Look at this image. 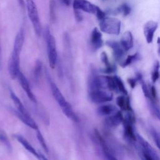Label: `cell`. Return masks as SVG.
I'll return each instance as SVG.
<instances>
[{
	"label": "cell",
	"instance_id": "6da1fadb",
	"mask_svg": "<svg viewBox=\"0 0 160 160\" xmlns=\"http://www.w3.org/2000/svg\"><path fill=\"white\" fill-rule=\"evenodd\" d=\"M50 85L51 90L52 91V94L58 102V105L61 108L62 111L63 113L69 118L71 119L72 121L74 122H77L78 121V116L75 114V112L73 111L71 106L69 104V102L66 100L65 98L62 94L61 92L56 86V84L52 81V79L50 78L48 73H46Z\"/></svg>",
	"mask_w": 160,
	"mask_h": 160
},
{
	"label": "cell",
	"instance_id": "7a4b0ae2",
	"mask_svg": "<svg viewBox=\"0 0 160 160\" xmlns=\"http://www.w3.org/2000/svg\"><path fill=\"white\" fill-rule=\"evenodd\" d=\"M45 39L47 44V52L49 66L52 69H53L57 62L58 53L55 39L50 33L48 27H46L45 29Z\"/></svg>",
	"mask_w": 160,
	"mask_h": 160
},
{
	"label": "cell",
	"instance_id": "3957f363",
	"mask_svg": "<svg viewBox=\"0 0 160 160\" xmlns=\"http://www.w3.org/2000/svg\"><path fill=\"white\" fill-rule=\"evenodd\" d=\"M29 18L32 24L33 29L36 34L39 36L41 33V26L38 8L34 0H25Z\"/></svg>",
	"mask_w": 160,
	"mask_h": 160
},
{
	"label": "cell",
	"instance_id": "277c9868",
	"mask_svg": "<svg viewBox=\"0 0 160 160\" xmlns=\"http://www.w3.org/2000/svg\"><path fill=\"white\" fill-rule=\"evenodd\" d=\"M100 29L101 31L112 35H118L120 32L121 22L115 18L105 17L100 21Z\"/></svg>",
	"mask_w": 160,
	"mask_h": 160
},
{
	"label": "cell",
	"instance_id": "5b68a950",
	"mask_svg": "<svg viewBox=\"0 0 160 160\" xmlns=\"http://www.w3.org/2000/svg\"><path fill=\"white\" fill-rule=\"evenodd\" d=\"M90 100L95 104H102L111 101L113 98L112 93L106 92L103 89L90 90L89 92Z\"/></svg>",
	"mask_w": 160,
	"mask_h": 160
},
{
	"label": "cell",
	"instance_id": "8992f818",
	"mask_svg": "<svg viewBox=\"0 0 160 160\" xmlns=\"http://www.w3.org/2000/svg\"><path fill=\"white\" fill-rule=\"evenodd\" d=\"M20 53L12 51L8 62V70L12 79H16L20 71L19 66Z\"/></svg>",
	"mask_w": 160,
	"mask_h": 160
},
{
	"label": "cell",
	"instance_id": "52a82bcc",
	"mask_svg": "<svg viewBox=\"0 0 160 160\" xmlns=\"http://www.w3.org/2000/svg\"><path fill=\"white\" fill-rule=\"evenodd\" d=\"M72 5L74 9L81 10L92 14H96L98 7L88 0H74Z\"/></svg>",
	"mask_w": 160,
	"mask_h": 160
},
{
	"label": "cell",
	"instance_id": "ba28073f",
	"mask_svg": "<svg viewBox=\"0 0 160 160\" xmlns=\"http://www.w3.org/2000/svg\"><path fill=\"white\" fill-rule=\"evenodd\" d=\"M158 26L157 22L154 21H148L144 26V34L148 43H151L153 40L154 34Z\"/></svg>",
	"mask_w": 160,
	"mask_h": 160
},
{
	"label": "cell",
	"instance_id": "9c48e42d",
	"mask_svg": "<svg viewBox=\"0 0 160 160\" xmlns=\"http://www.w3.org/2000/svg\"><path fill=\"white\" fill-rule=\"evenodd\" d=\"M17 78L19 79V83H20L22 88L25 91V92H26V95L28 96V97L29 98V99L32 102H36V99L35 98V96L32 93L31 89L30 88V86H29V83L27 78H26V76L24 75V74L20 71L19 72Z\"/></svg>",
	"mask_w": 160,
	"mask_h": 160
},
{
	"label": "cell",
	"instance_id": "30bf717a",
	"mask_svg": "<svg viewBox=\"0 0 160 160\" xmlns=\"http://www.w3.org/2000/svg\"><path fill=\"white\" fill-rule=\"evenodd\" d=\"M124 121L122 113L118 111L115 113L110 115L105 119V124L108 128H116Z\"/></svg>",
	"mask_w": 160,
	"mask_h": 160
},
{
	"label": "cell",
	"instance_id": "8fae6325",
	"mask_svg": "<svg viewBox=\"0 0 160 160\" xmlns=\"http://www.w3.org/2000/svg\"><path fill=\"white\" fill-rule=\"evenodd\" d=\"M14 137L28 152H29L31 154L34 156L39 160H41L40 154L36 151V150L33 148V146L28 142V141L26 138H24L22 136L18 134H14Z\"/></svg>",
	"mask_w": 160,
	"mask_h": 160
},
{
	"label": "cell",
	"instance_id": "7c38bea8",
	"mask_svg": "<svg viewBox=\"0 0 160 160\" xmlns=\"http://www.w3.org/2000/svg\"><path fill=\"white\" fill-rule=\"evenodd\" d=\"M106 44L112 49L113 56L116 61H120L123 58L125 51L123 49L120 43L116 41H106Z\"/></svg>",
	"mask_w": 160,
	"mask_h": 160
},
{
	"label": "cell",
	"instance_id": "4fadbf2b",
	"mask_svg": "<svg viewBox=\"0 0 160 160\" xmlns=\"http://www.w3.org/2000/svg\"><path fill=\"white\" fill-rule=\"evenodd\" d=\"M136 138H138V141L140 142V144L142 146L143 152H145L147 154L149 155L155 160H159L158 154L156 153V151L153 149V148L146 140H144L141 136H140L138 134H137Z\"/></svg>",
	"mask_w": 160,
	"mask_h": 160
},
{
	"label": "cell",
	"instance_id": "5bb4252c",
	"mask_svg": "<svg viewBox=\"0 0 160 160\" xmlns=\"http://www.w3.org/2000/svg\"><path fill=\"white\" fill-rule=\"evenodd\" d=\"M91 44L95 50L101 48L103 44L102 34L97 28H94L91 32Z\"/></svg>",
	"mask_w": 160,
	"mask_h": 160
},
{
	"label": "cell",
	"instance_id": "9a60e30c",
	"mask_svg": "<svg viewBox=\"0 0 160 160\" xmlns=\"http://www.w3.org/2000/svg\"><path fill=\"white\" fill-rule=\"evenodd\" d=\"M12 112L18 117V119H19L24 124H25L29 128L36 130L38 129V126L37 125L36 122L31 118L30 115L23 114L18 111L14 109H12Z\"/></svg>",
	"mask_w": 160,
	"mask_h": 160
},
{
	"label": "cell",
	"instance_id": "2e32d148",
	"mask_svg": "<svg viewBox=\"0 0 160 160\" xmlns=\"http://www.w3.org/2000/svg\"><path fill=\"white\" fill-rule=\"evenodd\" d=\"M132 118L131 116H129L128 118L124 120V132L125 136L129 139L135 141L136 139V136L132 128Z\"/></svg>",
	"mask_w": 160,
	"mask_h": 160
},
{
	"label": "cell",
	"instance_id": "e0dca14e",
	"mask_svg": "<svg viewBox=\"0 0 160 160\" xmlns=\"http://www.w3.org/2000/svg\"><path fill=\"white\" fill-rule=\"evenodd\" d=\"M120 44L125 51H129L133 46V37L132 33L128 31L122 35Z\"/></svg>",
	"mask_w": 160,
	"mask_h": 160
},
{
	"label": "cell",
	"instance_id": "ac0fdd59",
	"mask_svg": "<svg viewBox=\"0 0 160 160\" xmlns=\"http://www.w3.org/2000/svg\"><path fill=\"white\" fill-rule=\"evenodd\" d=\"M117 108L111 104H106L100 106L97 109V114L101 116H110L117 112Z\"/></svg>",
	"mask_w": 160,
	"mask_h": 160
},
{
	"label": "cell",
	"instance_id": "d6986e66",
	"mask_svg": "<svg viewBox=\"0 0 160 160\" xmlns=\"http://www.w3.org/2000/svg\"><path fill=\"white\" fill-rule=\"evenodd\" d=\"M24 41V31L23 28H21L17 33L14 42L12 51L21 53Z\"/></svg>",
	"mask_w": 160,
	"mask_h": 160
},
{
	"label": "cell",
	"instance_id": "ffe728a7",
	"mask_svg": "<svg viewBox=\"0 0 160 160\" xmlns=\"http://www.w3.org/2000/svg\"><path fill=\"white\" fill-rule=\"evenodd\" d=\"M10 96L11 99L12 100L16 108H17V111L20 112L21 113L25 114V115H29L28 112L27 111L26 109L21 102V100L19 99V98L16 96V94L11 90L10 89Z\"/></svg>",
	"mask_w": 160,
	"mask_h": 160
},
{
	"label": "cell",
	"instance_id": "44dd1931",
	"mask_svg": "<svg viewBox=\"0 0 160 160\" xmlns=\"http://www.w3.org/2000/svg\"><path fill=\"white\" fill-rule=\"evenodd\" d=\"M116 104L123 111H131L130 101L129 98H126L124 96H119L116 99Z\"/></svg>",
	"mask_w": 160,
	"mask_h": 160
},
{
	"label": "cell",
	"instance_id": "7402d4cb",
	"mask_svg": "<svg viewBox=\"0 0 160 160\" xmlns=\"http://www.w3.org/2000/svg\"><path fill=\"white\" fill-rule=\"evenodd\" d=\"M101 61H102V62L104 64V65L106 66V68L104 69V72L106 73H111L112 72H114L116 69V67H114V66L111 65L108 60V56L106 54V53L105 52H102L101 54Z\"/></svg>",
	"mask_w": 160,
	"mask_h": 160
},
{
	"label": "cell",
	"instance_id": "603a6c76",
	"mask_svg": "<svg viewBox=\"0 0 160 160\" xmlns=\"http://www.w3.org/2000/svg\"><path fill=\"white\" fill-rule=\"evenodd\" d=\"M113 77H114V83H115L114 91L122 93L123 94H127V90L125 88V86L122 80L117 76H114Z\"/></svg>",
	"mask_w": 160,
	"mask_h": 160
},
{
	"label": "cell",
	"instance_id": "cb8c5ba5",
	"mask_svg": "<svg viewBox=\"0 0 160 160\" xmlns=\"http://www.w3.org/2000/svg\"><path fill=\"white\" fill-rule=\"evenodd\" d=\"M0 142H2L6 146V148L9 152L11 151L12 146L9 141L8 137L7 136L6 132L2 129H0Z\"/></svg>",
	"mask_w": 160,
	"mask_h": 160
},
{
	"label": "cell",
	"instance_id": "d4e9b609",
	"mask_svg": "<svg viewBox=\"0 0 160 160\" xmlns=\"http://www.w3.org/2000/svg\"><path fill=\"white\" fill-rule=\"evenodd\" d=\"M99 135V134H98ZM99 142H101V144H102V149H103V152H104V155L106 156V157L107 158V159L108 160H118L109 151V149L107 148L106 144H105V142H104L103 140L102 139V138H101V136L99 135Z\"/></svg>",
	"mask_w": 160,
	"mask_h": 160
},
{
	"label": "cell",
	"instance_id": "484cf974",
	"mask_svg": "<svg viewBox=\"0 0 160 160\" xmlns=\"http://www.w3.org/2000/svg\"><path fill=\"white\" fill-rule=\"evenodd\" d=\"M41 69H42V63L40 61H38L36 63L34 71H33V76L35 80L38 81V79H39V76L41 72Z\"/></svg>",
	"mask_w": 160,
	"mask_h": 160
},
{
	"label": "cell",
	"instance_id": "4316f807",
	"mask_svg": "<svg viewBox=\"0 0 160 160\" xmlns=\"http://www.w3.org/2000/svg\"><path fill=\"white\" fill-rule=\"evenodd\" d=\"M36 136H37V138L39 142V144H41V146H42V148H43V149L45 151V152L46 153L48 152V148L46 145V143L45 142V140L41 134V132H40V131L38 130V129H37V132H36Z\"/></svg>",
	"mask_w": 160,
	"mask_h": 160
},
{
	"label": "cell",
	"instance_id": "83f0119b",
	"mask_svg": "<svg viewBox=\"0 0 160 160\" xmlns=\"http://www.w3.org/2000/svg\"><path fill=\"white\" fill-rule=\"evenodd\" d=\"M118 11L121 12L124 16H126L130 14L131 8L127 4H122L119 7Z\"/></svg>",
	"mask_w": 160,
	"mask_h": 160
},
{
	"label": "cell",
	"instance_id": "f1b7e54d",
	"mask_svg": "<svg viewBox=\"0 0 160 160\" xmlns=\"http://www.w3.org/2000/svg\"><path fill=\"white\" fill-rule=\"evenodd\" d=\"M159 62H157L156 64H155L154 69L152 73V76H151V79L153 82H155L159 79Z\"/></svg>",
	"mask_w": 160,
	"mask_h": 160
},
{
	"label": "cell",
	"instance_id": "f546056e",
	"mask_svg": "<svg viewBox=\"0 0 160 160\" xmlns=\"http://www.w3.org/2000/svg\"><path fill=\"white\" fill-rule=\"evenodd\" d=\"M138 57V54L136 53V54H134L132 55H129L127 57V58L125 59V61L122 62V64H121L122 67L124 68L128 65H129L130 64L132 63V61H134Z\"/></svg>",
	"mask_w": 160,
	"mask_h": 160
},
{
	"label": "cell",
	"instance_id": "4dcf8cb0",
	"mask_svg": "<svg viewBox=\"0 0 160 160\" xmlns=\"http://www.w3.org/2000/svg\"><path fill=\"white\" fill-rule=\"evenodd\" d=\"M96 16L97 17V18L101 21L102 20L103 18H104L106 17V14L104 11H102L98 6L97 7V9H96Z\"/></svg>",
	"mask_w": 160,
	"mask_h": 160
},
{
	"label": "cell",
	"instance_id": "1f68e13d",
	"mask_svg": "<svg viewBox=\"0 0 160 160\" xmlns=\"http://www.w3.org/2000/svg\"><path fill=\"white\" fill-rule=\"evenodd\" d=\"M152 137L154 138V140L156 142L157 147L158 148H159V136L158 133L156 132V131L155 129H153L152 131Z\"/></svg>",
	"mask_w": 160,
	"mask_h": 160
},
{
	"label": "cell",
	"instance_id": "d6a6232c",
	"mask_svg": "<svg viewBox=\"0 0 160 160\" xmlns=\"http://www.w3.org/2000/svg\"><path fill=\"white\" fill-rule=\"evenodd\" d=\"M74 15H75V18L76 19L77 21H80L82 20V16L81 15L80 12L78 11V10H76V9H74Z\"/></svg>",
	"mask_w": 160,
	"mask_h": 160
},
{
	"label": "cell",
	"instance_id": "836d02e7",
	"mask_svg": "<svg viewBox=\"0 0 160 160\" xmlns=\"http://www.w3.org/2000/svg\"><path fill=\"white\" fill-rule=\"evenodd\" d=\"M142 158H143L144 160H155L153 158H152L149 155H148L146 153L143 152H142Z\"/></svg>",
	"mask_w": 160,
	"mask_h": 160
},
{
	"label": "cell",
	"instance_id": "e575fe53",
	"mask_svg": "<svg viewBox=\"0 0 160 160\" xmlns=\"http://www.w3.org/2000/svg\"><path fill=\"white\" fill-rule=\"evenodd\" d=\"M128 82H129V84H130V86L132 87V88H134V87L136 85L135 79L133 78H129V79H128Z\"/></svg>",
	"mask_w": 160,
	"mask_h": 160
},
{
	"label": "cell",
	"instance_id": "d590c367",
	"mask_svg": "<svg viewBox=\"0 0 160 160\" xmlns=\"http://www.w3.org/2000/svg\"><path fill=\"white\" fill-rule=\"evenodd\" d=\"M151 95L153 97V98H157V94H156V88L154 86H152L151 88Z\"/></svg>",
	"mask_w": 160,
	"mask_h": 160
},
{
	"label": "cell",
	"instance_id": "8d00e7d4",
	"mask_svg": "<svg viewBox=\"0 0 160 160\" xmlns=\"http://www.w3.org/2000/svg\"><path fill=\"white\" fill-rule=\"evenodd\" d=\"M18 1L19 2V5L23 8L24 7V6H25V1H24V0H18Z\"/></svg>",
	"mask_w": 160,
	"mask_h": 160
},
{
	"label": "cell",
	"instance_id": "74e56055",
	"mask_svg": "<svg viewBox=\"0 0 160 160\" xmlns=\"http://www.w3.org/2000/svg\"><path fill=\"white\" fill-rule=\"evenodd\" d=\"M40 154V158H41V160H48L46 158L44 157V156L42 154Z\"/></svg>",
	"mask_w": 160,
	"mask_h": 160
},
{
	"label": "cell",
	"instance_id": "f35d334b",
	"mask_svg": "<svg viewBox=\"0 0 160 160\" xmlns=\"http://www.w3.org/2000/svg\"><path fill=\"white\" fill-rule=\"evenodd\" d=\"M62 1L64 2V4H66L67 6L69 4V0H62Z\"/></svg>",
	"mask_w": 160,
	"mask_h": 160
},
{
	"label": "cell",
	"instance_id": "ab89813d",
	"mask_svg": "<svg viewBox=\"0 0 160 160\" xmlns=\"http://www.w3.org/2000/svg\"><path fill=\"white\" fill-rule=\"evenodd\" d=\"M1 67V45H0V68Z\"/></svg>",
	"mask_w": 160,
	"mask_h": 160
},
{
	"label": "cell",
	"instance_id": "60d3db41",
	"mask_svg": "<svg viewBox=\"0 0 160 160\" xmlns=\"http://www.w3.org/2000/svg\"><path fill=\"white\" fill-rule=\"evenodd\" d=\"M103 1H104V0H103Z\"/></svg>",
	"mask_w": 160,
	"mask_h": 160
}]
</instances>
